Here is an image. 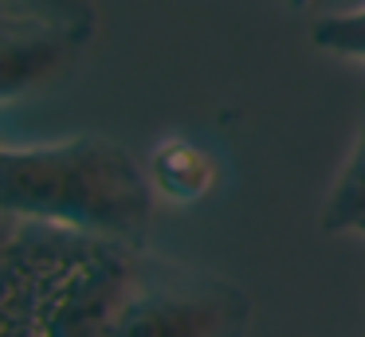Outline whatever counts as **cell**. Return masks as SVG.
Masks as SVG:
<instances>
[{
    "label": "cell",
    "mask_w": 365,
    "mask_h": 337,
    "mask_svg": "<svg viewBox=\"0 0 365 337\" xmlns=\"http://www.w3.org/2000/svg\"><path fill=\"white\" fill-rule=\"evenodd\" d=\"M145 251L71 227L20 224L0 259V337H114Z\"/></svg>",
    "instance_id": "6da1fadb"
},
{
    "label": "cell",
    "mask_w": 365,
    "mask_h": 337,
    "mask_svg": "<svg viewBox=\"0 0 365 337\" xmlns=\"http://www.w3.org/2000/svg\"><path fill=\"white\" fill-rule=\"evenodd\" d=\"M0 212L20 224L71 227L145 247L153 180L126 145L103 133L20 149L0 145Z\"/></svg>",
    "instance_id": "7a4b0ae2"
},
{
    "label": "cell",
    "mask_w": 365,
    "mask_h": 337,
    "mask_svg": "<svg viewBox=\"0 0 365 337\" xmlns=\"http://www.w3.org/2000/svg\"><path fill=\"white\" fill-rule=\"evenodd\" d=\"M252 302L232 279L145 251L114 337H244Z\"/></svg>",
    "instance_id": "3957f363"
},
{
    "label": "cell",
    "mask_w": 365,
    "mask_h": 337,
    "mask_svg": "<svg viewBox=\"0 0 365 337\" xmlns=\"http://www.w3.org/2000/svg\"><path fill=\"white\" fill-rule=\"evenodd\" d=\"M83 39L56 28H0V102L51 86L67 75Z\"/></svg>",
    "instance_id": "277c9868"
},
{
    "label": "cell",
    "mask_w": 365,
    "mask_h": 337,
    "mask_svg": "<svg viewBox=\"0 0 365 337\" xmlns=\"http://www.w3.org/2000/svg\"><path fill=\"white\" fill-rule=\"evenodd\" d=\"M150 180L158 192H165L177 204H192L212 192L216 185V161L208 149L192 145L185 138H169L150 157Z\"/></svg>",
    "instance_id": "5b68a950"
},
{
    "label": "cell",
    "mask_w": 365,
    "mask_h": 337,
    "mask_svg": "<svg viewBox=\"0 0 365 337\" xmlns=\"http://www.w3.org/2000/svg\"><path fill=\"white\" fill-rule=\"evenodd\" d=\"M318 224L330 235H361L365 239V102H361L357 138L349 145L346 161H341L338 177H334L330 192H326Z\"/></svg>",
    "instance_id": "8992f818"
},
{
    "label": "cell",
    "mask_w": 365,
    "mask_h": 337,
    "mask_svg": "<svg viewBox=\"0 0 365 337\" xmlns=\"http://www.w3.org/2000/svg\"><path fill=\"white\" fill-rule=\"evenodd\" d=\"M4 12H12L24 24H40V28H56L67 36L87 43L98 28V4L95 0H0Z\"/></svg>",
    "instance_id": "52a82bcc"
},
{
    "label": "cell",
    "mask_w": 365,
    "mask_h": 337,
    "mask_svg": "<svg viewBox=\"0 0 365 337\" xmlns=\"http://www.w3.org/2000/svg\"><path fill=\"white\" fill-rule=\"evenodd\" d=\"M310 43H314L318 51H330V55H341V59L365 63V4L314 20Z\"/></svg>",
    "instance_id": "ba28073f"
},
{
    "label": "cell",
    "mask_w": 365,
    "mask_h": 337,
    "mask_svg": "<svg viewBox=\"0 0 365 337\" xmlns=\"http://www.w3.org/2000/svg\"><path fill=\"white\" fill-rule=\"evenodd\" d=\"M16 232H20V219H12V216H4V212H0V259L9 255V247H12V239H16Z\"/></svg>",
    "instance_id": "9c48e42d"
},
{
    "label": "cell",
    "mask_w": 365,
    "mask_h": 337,
    "mask_svg": "<svg viewBox=\"0 0 365 337\" xmlns=\"http://www.w3.org/2000/svg\"><path fill=\"white\" fill-rule=\"evenodd\" d=\"M0 28H40V24H24V20H16L12 12H4V8H0Z\"/></svg>",
    "instance_id": "30bf717a"
},
{
    "label": "cell",
    "mask_w": 365,
    "mask_h": 337,
    "mask_svg": "<svg viewBox=\"0 0 365 337\" xmlns=\"http://www.w3.org/2000/svg\"><path fill=\"white\" fill-rule=\"evenodd\" d=\"M287 4H291V8H307L310 0H287Z\"/></svg>",
    "instance_id": "8fae6325"
}]
</instances>
